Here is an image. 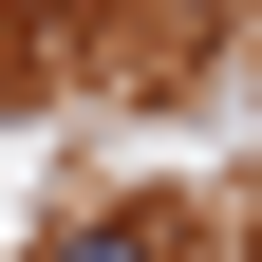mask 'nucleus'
<instances>
[{"mask_svg":"<svg viewBox=\"0 0 262 262\" xmlns=\"http://www.w3.org/2000/svg\"><path fill=\"white\" fill-rule=\"evenodd\" d=\"M56 262H169V244H150V225H75Z\"/></svg>","mask_w":262,"mask_h":262,"instance_id":"1","label":"nucleus"}]
</instances>
